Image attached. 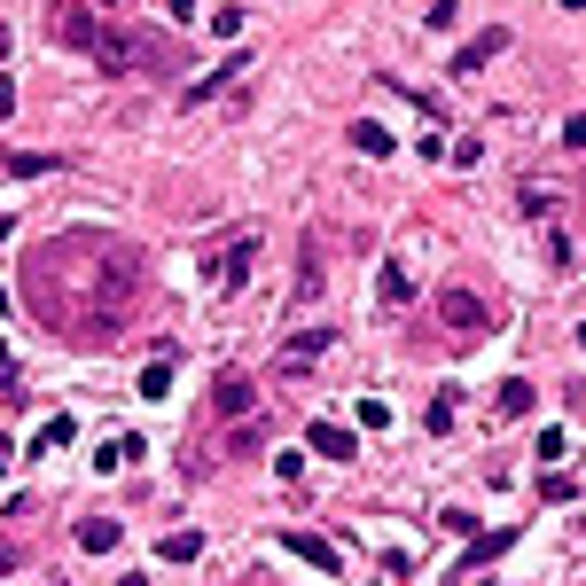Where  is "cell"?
Instances as JSON below:
<instances>
[{"mask_svg":"<svg viewBox=\"0 0 586 586\" xmlns=\"http://www.w3.org/2000/svg\"><path fill=\"white\" fill-rule=\"evenodd\" d=\"M102 70H149V78H173V40L164 32H141V24H102Z\"/></svg>","mask_w":586,"mask_h":586,"instance_id":"obj_1","label":"cell"},{"mask_svg":"<svg viewBox=\"0 0 586 586\" xmlns=\"http://www.w3.org/2000/svg\"><path fill=\"white\" fill-rule=\"evenodd\" d=\"M47 40H55V47H87V55H95V47H102V24H95L87 0H63V9L47 17Z\"/></svg>","mask_w":586,"mask_h":586,"instance_id":"obj_2","label":"cell"},{"mask_svg":"<svg viewBox=\"0 0 586 586\" xmlns=\"http://www.w3.org/2000/svg\"><path fill=\"white\" fill-rule=\"evenodd\" d=\"M438 321H446V328H462V337H485V328H492L485 297H469V290H438Z\"/></svg>","mask_w":586,"mask_h":586,"instance_id":"obj_3","label":"cell"},{"mask_svg":"<svg viewBox=\"0 0 586 586\" xmlns=\"http://www.w3.org/2000/svg\"><path fill=\"white\" fill-rule=\"evenodd\" d=\"M250 267H259V227L235 235V242L219 250V290H242V282H250Z\"/></svg>","mask_w":586,"mask_h":586,"instance_id":"obj_4","label":"cell"},{"mask_svg":"<svg viewBox=\"0 0 586 586\" xmlns=\"http://www.w3.org/2000/svg\"><path fill=\"white\" fill-rule=\"evenodd\" d=\"M282 547H290V555H305V563L321 571V578H337V563H345V555H337V547H328L321 532H282Z\"/></svg>","mask_w":586,"mask_h":586,"instance_id":"obj_5","label":"cell"},{"mask_svg":"<svg viewBox=\"0 0 586 586\" xmlns=\"http://www.w3.org/2000/svg\"><path fill=\"white\" fill-rule=\"evenodd\" d=\"M500 47H509V24H492V32H477V40H469V47H462V55H454V70H462V78H469V70H485V63H492V55H500Z\"/></svg>","mask_w":586,"mask_h":586,"instance_id":"obj_6","label":"cell"},{"mask_svg":"<svg viewBox=\"0 0 586 586\" xmlns=\"http://www.w3.org/2000/svg\"><path fill=\"white\" fill-rule=\"evenodd\" d=\"M321 352H328V328H305V337H290V345H282V376H305Z\"/></svg>","mask_w":586,"mask_h":586,"instance_id":"obj_7","label":"cell"},{"mask_svg":"<svg viewBox=\"0 0 586 586\" xmlns=\"http://www.w3.org/2000/svg\"><path fill=\"white\" fill-rule=\"evenodd\" d=\"M0 173L40 181V173H63V156H47V149H9V156H0Z\"/></svg>","mask_w":586,"mask_h":586,"instance_id":"obj_8","label":"cell"},{"mask_svg":"<svg viewBox=\"0 0 586 586\" xmlns=\"http://www.w3.org/2000/svg\"><path fill=\"white\" fill-rule=\"evenodd\" d=\"M492 406H500V423H524V414L540 406V391H532L524 376H509V383H500V399H492Z\"/></svg>","mask_w":586,"mask_h":586,"instance_id":"obj_9","label":"cell"},{"mask_svg":"<svg viewBox=\"0 0 586 586\" xmlns=\"http://www.w3.org/2000/svg\"><path fill=\"white\" fill-rule=\"evenodd\" d=\"M118 517H87V524H78V547H87V555H118Z\"/></svg>","mask_w":586,"mask_h":586,"instance_id":"obj_10","label":"cell"},{"mask_svg":"<svg viewBox=\"0 0 586 586\" xmlns=\"http://www.w3.org/2000/svg\"><path fill=\"white\" fill-rule=\"evenodd\" d=\"M242 70H250V55H227V63L211 70V78H196V87H188V102H211L219 87H235V78H242Z\"/></svg>","mask_w":586,"mask_h":586,"instance_id":"obj_11","label":"cell"},{"mask_svg":"<svg viewBox=\"0 0 586 586\" xmlns=\"http://www.w3.org/2000/svg\"><path fill=\"white\" fill-rule=\"evenodd\" d=\"M313 454L321 462H352V431L345 423H313Z\"/></svg>","mask_w":586,"mask_h":586,"instance_id":"obj_12","label":"cell"},{"mask_svg":"<svg viewBox=\"0 0 586 586\" xmlns=\"http://www.w3.org/2000/svg\"><path fill=\"white\" fill-rule=\"evenodd\" d=\"M219 414H227V423H242V414H250V383L242 376H219V399H211Z\"/></svg>","mask_w":586,"mask_h":586,"instance_id":"obj_13","label":"cell"},{"mask_svg":"<svg viewBox=\"0 0 586 586\" xmlns=\"http://www.w3.org/2000/svg\"><path fill=\"white\" fill-rule=\"evenodd\" d=\"M196 547H204V532H196V524H188V532H164V540H156V555H164V563H196Z\"/></svg>","mask_w":586,"mask_h":586,"instance_id":"obj_14","label":"cell"},{"mask_svg":"<svg viewBox=\"0 0 586 586\" xmlns=\"http://www.w3.org/2000/svg\"><path fill=\"white\" fill-rule=\"evenodd\" d=\"M126 462H141V438H102V454H95V469L110 477V469H126Z\"/></svg>","mask_w":586,"mask_h":586,"instance_id":"obj_15","label":"cell"},{"mask_svg":"<svg viewBox=\"0 0 586 586\" xmlns=\"http://www.w3.org/2000/svg\"><path fill=\"white\" fill-rule=\"evenodd\" d=\"M352 149H360V156H391V133H383L376 118H360V126H352Z\"/></svg>","mask_w":586,"mask_h":586,"instance_id":"obj_16","label":"cell"},{"mask_svg":"<svg viewBox=\"0 0 586 586\" xmlns=\"http://www.w3.org/2000/svg\"><path fill=\"white\" fill-rule=\"evenodd\" d=\"M164 391H173V360H164V352H156V360L141 368V399H164Z\"/></svg>","mask_w":586,"mask_h":586,"instance_id":"obj_17","label":"cell"},{"mask_svg":"<svg viewBox=\"0 0 586 586\" xmlns=\"http://www.w3.org/2000/svg\"><path fill=\"white\" fill-rule=\"evenodd\" d=\"M500 547H509V532H477V540H469V555H462V571H477V563H492Z\"/></svg>","mask_w":586,"mask_h":586,"instance_id":"obj_18","label":"cell"},{"mask_svg":"<svg viewBox=\"0 0 586 586\" xmlns=\"http://www.w3.org/2000/svg\"><path fill=\"white\" fill-rule=\"evenodd\" d=\"M406 297H414V274L391 259V267H383V305H406Z\"/></svg>","mask_w":586,"mask_h":586,"instance_id":"obj_19","label":"cell"},{"mask_svg":"<svg viewBox=\"0 0 586 586\" xmlns=\"http://www.w3.org/2000/svg\"><path fill=\"white\" fill-rule=\"evenodd\" d=\"M563 149H586V118H571V126H563Z\"/></svg>","mask_w":586,"mask_h":586,"instance_id":"obj_20","label":"cell"},{"mask_svg":"<svg viewBox=\"0 0 586 586\" xmlns=\"http://www.w3.org/2000/svg\"><path fill=\"white\" fill-rule=\"evenodd\" d=\"M164 9H173L181 24H196V0H164Z\"/></svg>","mask_w":586,"mask_h":586,"instance_id":"obj_21","label":"cell"},{"mask_svg":"<svg viewBox=\"0 0 586 586\" xmlns=\"http://www.w3.org/2000/svg\"><path fill=\"white\" fill-rule=\"evenodd\" d=\"M17 110V87H9V78H0V118H9Z\"/></svg>","mask_w":586,"mask_h":586,"instance_id":"obj_22","label":"cell"},{"mask_svg":"<svg viewBox=\"0 0 586 586\" xmlns=\"http://www.w3.org/2000/svg\"><path fill=\"white\" fill-rule=\"evenodd\" d=\"M9 235H17V219H9V211H0V242H9Z\"/></svg>","mask_w":586,"mask_h":586,"instance_id":"obj_23","label":"cell"},{"mask_svg":"<svg viewBox=\"0 0 586 586\" xmlns=\"http://www.w3.org/2000/svg\"><path fill=\"white\" fill-rule=\"evenodd\" d=\"M118 586H149V578H141V571H126V578H118Z\"/></svg>","mask_w":586,"mask_h":586,"instance_id":"obj_24","label":"cell"},{"mask_svg":"<svg viewBox=\"0 0 586 586\" xmlns=\"http://www.w3.org/2000/svg\"><path fill=\"white\" fill-rule=\"evenodd\" d=\"M0 55H9V24H0Z\"/></svg>","mask_w":586,"mask_h":586,"instance_id":"obj_25","label":"cell"},{"mask_svg":"<svg viewBox=\"0 0 586 586\" xmlns=\"http://www.w3.org/2000/svg\"><path fill=\"white\" fill-rule=\"evenodd\" d=\"M0 321H9V290H0Z\"/></svg>","mask_w":586,"mask_h":586,"instance_id":"obj_26","label":"cell"},{"mask_svg":"<svg viewBox=\"0 0 586 586\" xmlns=\"http://www.w3.org/2000/svg\"><path fill=\"white\" fill-rule=\"evenodd\" d=\"M563 9H586V0H563Z\"/></svg>","mask_w":586,"mask_h":586,"instance_id":"obj_27","label":"cell"},{"mask_svg":"<svg viewBox=\"0 0 586 586\" xmlns=\"http://www.w3.org/2000/svg\"><path fill=\"white\" fill-rule=\"evenodd\" d=\"M0 469H9V462H0Z\"/></svg>","mask_w":586,"mask_h":586,"instance_id":"obj_28","label":"cell"}]
</instances>
